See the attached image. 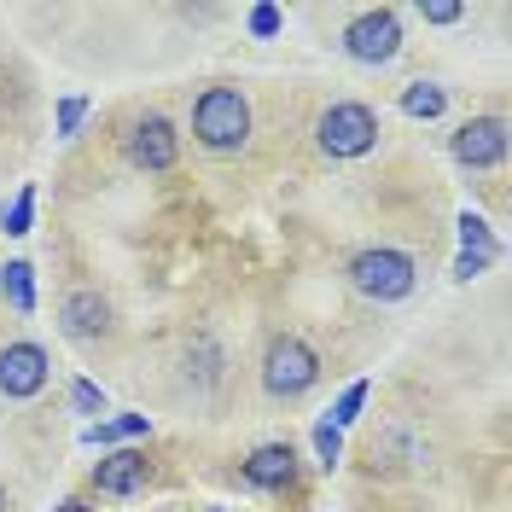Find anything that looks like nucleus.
Masks as SVG:
<instances>
[{"label": "nucleus", "instance_id": "obj_1", "mask_svg": "<svg viewBox=\"0 0 512 512\" xmlns=\"http://www.w3.org/2000/svg\"><path fill=\"white\" fill-rule=\"evenodd\" d=\"M192 134L204 152H239L251 140V105L239 88H210L192 105Z\"/></svg>", "mask_w": 512, "mask_h": 512}, {"label": "nucleus", "instance_id": "obj_15", "mask_svg": "<svg viewBox=\"0 0 512 512\" xmlns=\"http://www.w3.org/2000/svg\"><path fill=\"white\" fill-rule=\"evenodd\" d=\"M367 390H373V384H367V379H355L350 390H344V396L332 402L326 425H338V431H344V425H355V419H361V408H367Z\"/></svg>", "mask_w": 512, "mask_h": 512}, {"label": "nucleus", "instance_id": "obj_2", "mask_svg": "<svg viewBox=\"0 0 512 512\" xmlns=\"http://www.w3.org/2000/svg\"><path fill=\"white\" fill-rule=\"evenodd\" d=\"M315 140H320V152H326V158H361V152H373V140H379V117H373L367 105L344 99V105L320 111Z\"/></svg>", "mask_w": 512, "mask_h": 512}, {"label": "nucleus", "instance_id": "obj_13", "mask_svg": "<svg viewBox=\"0 0 512 512\" xmlns=\"http://www.w3.org/2000/svg\"><path fill=\"white\" fill-rule=\"evenodd\" d=\"M146 431H152V419L146 414H117V419L88 425V443L94 448H117V443H128V437H146Z\"/></svg>", "mask_w": 512, "mask_h": 512}, {"label": "nucleus", "instance_id": "obj_4", "mask_svg": "<svg viewBox=\"0 0 512 512\" xmlns=\"http://www.w3.org/2000/svg\"><path fill=\"white\" fill-rule=\"evenodd\" d=\"M315 379H320V355L309 350L303 338H274V344H268V361H262L268 396H303Z\"/></svg>", "mask_w": 512, "mask_h": 512}, {"label": "nucleus", "instance_id": "obj_11", "mask_svg": "<svg viewBox=\"0 0 512 512\" xmlns=\"http://www.w3.org/2000/svg\"><path fill=\"white\" fill-rule=\"evenodd\" d=\"M59 320H64V332H70V338H82V344L111 332V309H105V297H99V291H70V297H64V309H59Z\"/></svg>", "mask_w": 512, "mask_h": 512}, {"label": "nucleus", "instance_id": "obj_7", "mask_svg": "<svg viewBox=\"0 0 512 512\" xmlns=\"http://www.w3.org/2000/svg\"><path fill=\"white\" fill-rule=\"evenodd\" d=\"M47 350L41 344H6L0 350V396H12V402H30L35 390L47 384Z\"/></svg>", "mask_w": 512, "mask_h": 512}, {"label": "nucleus", "instance_id": "obj_20", "mask_svg": "<svg viewBox=\"0 0 512 512\" xmlns=\"http://www.w3.org/2000/svg\"><path fill=\"white\" fill-rule=\"evenodd\" d=\"M251 35H256V41L280 35V6H268V0H262V6H251Z\"/></svg>", "mask_w": 512, "mask_h": 512}, {"label": "nucleus", "instance_id": "obj_3", "mask_svg": "<svg viewBox=\"0 0 512 512\" xmlns=\"http://www.w3.org/2000/svg\"><path fill=\"white\" fill-rule=\"evenodd\" d=\"M414 256L402 251H361L350 262V286L361 297H373V303H396V297H408L414 291Z\"/></svg>", "mask_w": 512, "mask_h": 512}, {"label": "nucleus", "instance_id": "obj_25", "mask_svg": "<svg viewBox=\"0 0 512 512\" xmlns=\"http://www.w3.org/2000/svg\"><path fill=\"white\" fill-rule=\"evenodd\" d=\"M210 512H222V507H210Z\"/></svg>", "mask_w": 512, "mask_h": 512}, {"label": "nucleus", "instance_id": "obj_21", "mask_svg": "<svg viewBox=\"0 0 512 512\" xmlns=\"http://www.w3.org/2000/svg\"><path fill=\"white\" fill-rule=\"evenodd\" d=\"M82 117H88V99H59V134L64 140H70V134H76V128H82Z\"/></svg>", "mask_w": 512, "mask_h": 512}, {"label": "nucleus", "instance_id": "obj_9", "mask_svg": "<svg viewBox=\"0 0 512 512\" xmlns=\"http://www.w3.org/2000/svg\"><path fill=\"white\" fill-rule=\"evenodd\" d=\"M495 256H501V245H495L489 222L466 210V216H460V256H454V280H478Z\"/></svg>", "mask_w": 512, "mask_h": 512}, {"label": "nucleus", "instance_id": "obj_17", "mask_svg": "<svg viewBox=\"0 0 512 512\" xmlns=\"http://www.w3.org/2000/svg\"><path fill=\"white\" fill-rule=\"evenodd\" d=\"M30 222H35V187H24L12 204H6V216H0V227L12 233V239H24L30 233Z\"/></svg>", "mask_w": 512, "mask_h": 512}, {"label": "nucleus", "instance_id": "obj_6", "mask_svg": "<svg viewBox=\"0 0 512 512\" xmlns=\"http://www.w3.org/2000/svg\"><path fill=\"white\" fill-rule=\"evenodd\" d=\"M454 158L466 163V169H495V163L507 158V123L501 117H472V123L454 128Z\"/></svg>", "mask_w": 512, "mask_h": 512}, {"label": "nucleus", "instance_id": "obj_12", "mask_svg": "<svg viewBox=\"0 0 512 512\" xmlns=\"http://www.w3.org/2000/svg\"><path fill=\"white\" fill-rule=\"evenodd\" d=\"M291 478H297L291 443H262L251 460H245V483H256V489H286Z\"/></svg>", "mask_w": 512, "mask_h": 512}, {"label": "nucleus", "instance_id": "obj_18", "mask_svg": "<svg viewBox=\"0 0 512 512\" xmlns=\"http://www.w3.org/2000/svg\"><path fill=\"white\" fill-rule=\"evenodd\" d=\"M315 454H320V466H326V472H332V466H338V460H344V431H338V425H326V419H320V425H315Z\"/></svg>", "mask_w": 512, "mask_h": 512}, {"label": "nucleus", "instance_id": "obj_14", "mask_svg": "<svg viewBox=\"0 0 512 512\" xmlns=\"http://www.w3.org/2000/svg\"><path fill=\"white\" fill-rule=\"evenodd\" d=\"M0 297H6L18 315H30L35 309V268L30 262H6V268H0Z\"/></svg>", "mask_w": 512, "mask_h": 512}, {"label": "nucleus", "instance_id": "obj_5", "mask_svg": "<svg viewBox=\"0 0 512 512\" xmlns=\"http://www.w3.org/2000/svg\"><path fill=\"white\" fill-rule=\"evenodd\" d=\"M396 47H402V18H396L390 6L361 12L350 30H344V53H350L355 64H390Z\"/></svg>", "mask_w": 512, "mask_h": 512}, {"label": "nucleus", "instance_id": "obj_24", "mask_svg": "<svg viewBox=\"0 0 512 512\" xmlns=\"http://www.w3.org/2000/svg\"><path fill=\"white\" fill-rule=\"evenodd\" d=\"M0 507H6V495H0Z\"/></svg>", "mask_w": 512, "mask_h": 512}, {"label": "nucleus", "instance_id": "obj_10", "mask_svg": "<svg viewBox=\"0 0 512 512\" xmlns=\"http://www.w3.org/2000/svg\"><path fill=\"white\" fill-rule=\"evenodd\" d=\"M94 489L99 495H140L146 489V454H134V448L105 454L94 466Z\"/></svg>", "mask_w": 512, "mask_h": 512}, {"label": "nucleus", "instance_id": "obj_8", "mask_svg": "<svg viewBox=\"0 0 512 512\" xmlns=\"http://www.w3.org/2000/svg\"><path fill=\"white\" fill-rule=\"evenodd\" d=\"M175 123L169 117H140V123L128 128V163H140V169H169L175 163Z\"/></svg>", "mask_w": 512, "mask_h": 512}, {"label": "nucleus", "instance_id": "obj_19", "mask_svg": "<svg viewBox=\"0 0 512 512\" xmlns=\"http://www.w3.org/2000/svg\"><path fill=\"white\" fill-rule=\"evenodd\" d=\"M70 402H76V414H105V390L94 379H76L70 384Z\"/></svg>", "mask_w": 512, "mask_h": 512}, {"label": "nucleus", "instance_id": "obj_23", "mask_svg": "<svg viewBox=\"0 0 512 512\" xmlns=\"http://www.w3.org/2000/svg\"><path fill=\"white\" fill-rule=\"evenodd\" d=\"M59 512H94V507H88V501H64Z\"/></svg>", "mask_w": 512, "mask_h": 512}, {"label": "nucleus", "instance_id": "obj_16", "mask_svg": "<svg viewBox=\"0 0 512 512\" xmlns=\"http://www.w3.org/2000/svg\"><path fill=\"white\" fill-rule=\"evenodd\" d=\"M402 111H408V117H425V123H431V117H443V88L414 82V88L402 94Z\"/></svg>", "mask_w": 512, "mask_h": 512}, {"label": "nucleus", "instance_id": "obj_22", "mask_svg": "<svg viewBox=\"0 0 512 512\" xmlns=\"http://www.w3.org/2000/svg\"><path fill=\"white\" fill-rule=\"evenodd\" d=\"M419 12H425L431 24H460V18H466V6H454V0H425Z\"/></svg>", "mask_w": 512, "mask_h": 512}]
</instances>
